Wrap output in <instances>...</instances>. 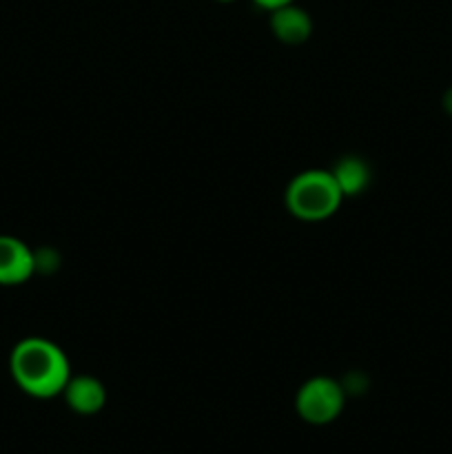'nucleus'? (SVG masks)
<instances>
[{
    "label": "nucleus",
    "mask_w": 452,
    "mask_h": 454,
    "mask_svg": "<svg viewBox=\"0 0 452 454\" xmlns=\"http://www.w3.org/2000/svg\"><path fill=\"white\" fill-rule=\"evenodd\" d=\"M9 372L18 388L34 399L62 395L71 380V364L65 350L44 337H25L9 355Z\"/></svg>",
    "instance_id": "f257e3e1"
},
{
    "label": "nucleus",
    "mask_w": 452,
    "mask_h": 454,
    "mask_svg": "<svg viewBox=\"0 0 452 454\" xmlns=\"http://www.w3.org/2000/svg\"><path fill=\"white\" fill-rule=\"evenodd\" d=\"M341 195L335 177L323 168H308L297 173L286 189V208L304 222H322L335 215Z\"/></svg>",
    "instance_id": "f03ea898"
},
{
    "label": "nucleus",
    "mask_w": 452,
    "mask_h": 454,
    "mask_svg": "<svg viewBox=\"0 0 452 454\" xmlns=\"http://www.w3.org/2000/svg\"><path fill=\"white\" fill-rule=\"evenodd\" d=\"M346 406V390L332 377H310L295 395V412L308 426H328L339 419Z\"/></svg>",
    "instance_id": "7ed1b4c3"
},
{
    "label": "nucleus",
    "mask_w": 452,
    "mask_h": 454,
    "mask_svg": "<svg viewBox=\"0 0 452 454\" xmlns=\"http://www.w3.org/2000/svg\"><path fill=\"white\" fill-rule=\"evenodd\" d=\"M35 273V253L13 235H0V286H20Z\"/></svg>",
    "instance_id": "20e7f679"
},
{
    "label": "nucleus",
    "mask_w": 452,
    "mask_h": 454,
    "mask_svg": "<svg viewBox=\"0 0 452 454\" xmlns=\"http://www.w3.org/2000/svg\"><path fill=\"white\" fill-rule=\"evenodd\" d=\"M65 403L80 417H93L106 406V388L93 375H71L62 390Z\"/></svg>",
    "instance_id": "39448f33"
},
{
    "label": "nucleus",
    "mask_w": 452,
    "mask_h": 454,
    "mask_svg": "<svg viewBox=\"0 0 452 454\" xmlns=\"http://www.w3.org/2000/svg\"><path fill=\"white\" fill-rule=\"evenodd\" d=\"M270 31L279 43L301 44L313 34V18L300 4H284L270 12Z\"/></svg>",
    "instance_id": "423d86ee"
},
{
    "label": "nucleus",
    "mask_w": 452,
    "mask_h": 454,
    "mask_svg": "<svg viewBox=\"0 0 452 454\" xmlns=\"http://www.w3.org/2000/svg\"><path fill=\"white\" fill-rule=\"evenodd\" d=\"M331 173L344 198L362 195L370 186L372 180L370 164L363 158H359V155H344V158H339L335 167L331 168Z\"/></svg>",
    "instance_id": "0eeeda50"
},
{
    "label": "nucleus",
    "mask_w": 452,
    "mask_h": 454,
    "mask_svg": "<svg viewBox=\"0 0 452 454\" xmlns=\"http://www.w3.org/2000/svg\"><path fill=\"white\" fill-rule=\"evenodd\" d=\"M253 3L257 4L260 9H266V12H275V9L284 7V4H291L295 3V0H253Z\"/></svg>",
    "instance_id": "6e6552de"
},
{
    "label": "nucleus",
    "mask_w": 452,
    "mask_h": 454,
    "mask_svg": "<svg viewBox=\"0 0 452 454\" xmlns=\"http://www.w3.org/2000/svg\"><path fill=\"white\" fill-rule=\"evenodd\" d=\"M441 105H443V111H446V114L452 118V87L446 89V93H443Z\"/></svg>",
    "instance_id": "1a4fd4ad"
},
{
    "label": "nucleus",
    "mask_w": 452,
    "mask_h": 454,
    "mask_svg": "<svg viewBox=\"0 0 452 454\" xmlns=\"http://www.w3.org/2000/svg\"><path fill=\"white\" fill-rule=\"evenodd\" d=\"M215 3H224L226 4V3H235V0H215Z\"/></svg>",
    "instance_id": "9d476101"
}]
</instances>
